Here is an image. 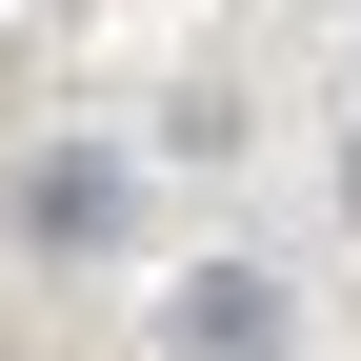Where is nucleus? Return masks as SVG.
I'll return each mask as SVG.
<instances>
[{
	"mask_svg": "<svg viewBox=\"0 0 361 361\" xmlns=\"http://www.w3.org/2000/svg\"><path fill=\"white\" fill-rule=\"evenodd\" d=\"M20 221H40L61 261H80V241H121V161H101V141H61V161L20 180Z\"/></svg>",
	"mask_w": 361,
	"mask_h": 361,
	"instance_id": "2",
	"label": "nucleus"
},
{
	"mask_svg": "<svg viewBox=\"0 0 361 361\" xmlns=\"http://www.w3.org/2000/svg\"><path fill=\"white\" fill-rule=\"evenodd\" d=\"M180 361H281V281L261 261H201L180 281Z\"/></svg>",
	"mask_w": 361,
	"mask_h": 361,
	"instance_id": "1",
	"label": "nucleus"
},
{
	"mask_svg": "<svg viewBox=\"0 0 361 361\" xmlns=\"http://www.w3.org/2000/svg\"><path fill=\"white\" fill-rule=\"evenodd\" d=\"M341 201H361V141H341Z\"/></svg>",
	"mask_w": 361,
	"mask_h": 361,
	"instance_id": "3",
	"label": "nucleus"
}]
</instances>
